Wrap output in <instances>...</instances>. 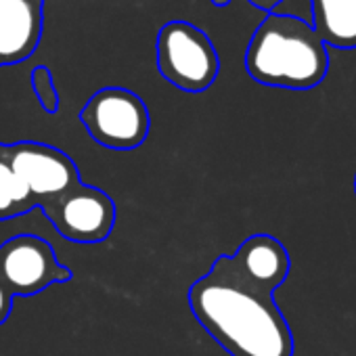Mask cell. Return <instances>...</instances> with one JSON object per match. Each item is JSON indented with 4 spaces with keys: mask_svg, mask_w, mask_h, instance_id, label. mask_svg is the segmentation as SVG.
Segmentation results:
<instances>
[{
    "mask_svg": "<svg viewBox=\"0 0 356 356\" xmlns=\"http://www.w3.org/2000/svg\"><path fill=\"white\" fill-rule=\"evenodd\" d=\"M289 268L277 237L252 235L189 287L191 312L231 356H293V333L275 302Z\"/></svg>",
    "mask_w": 356,
    "mask_h": 356,
    "instance_id": "obj_1",
    "label": "cell"
},
{
    "mask_svg": "<svg viewBox=\"0 0 356 356\" xmlns=\"http://www.w3.org/2000/svg\"><path fill=\"white\" fill-rule=\"evenodd\" d=\"M7 153L13 172L30 191L36 208L82 183L76 161L53 145L19 140L7 145Z\"/></svg>",
    "mask_w": 356,
    "mask_h": 356,
    "instance_id": "obj_7",
    "label": "cell"
},
{
    "mask_svg": "<svg viewBox=\"0 0 356 356\" xmlns=\"http://www.w3.org/2000/svg\"><path fill=\"white\" fill-rule=\"evenodd\" d=\"M314 32L339 51L356 49V0H310Z\"/></svg>",
    "mask_w": 356,
    "mask_h": 356,
    "instance_id": "obj_9",
    "label": "cell"
},
{
    "mask_svg": "<svg viewBox=\"0 0 356 356\" xmlns=\"http://www.w3.org/2000/svg\"><path fill=\"white\" fill-rule=\"evenodd\" d=\"M34 208L36 204L30 191L13 172L7 145L0 143V222L11 220L15 216H24Z\"/></svg>",
    "mask_w": 356,
    "mask_h": 356,
    "instance_id": "obj_10",
    "label": "cell"
},
{
    "mask_svg": "<svg viewBox=\"0 0 356 356\" xmlns=\"http://www.w3.org/2000/svg\"><path fill=\"white\" fill-rule=\"evenodd\" d=\"M11 310H13V296L9 293V289L3 283H0V327L9 321Z\"/></svg>",
    "mask_w": 356,
    "mask_h": 356,
    "instance_id": "obj_13",
    "label": "cell"
},
{
    "mask_svg": "<svg viewBox=\"0 0 356 356\" xmlns=\"http://www.w3.org/2000/svg\"><path fill=\"white\" fill-rule=\"evenodd\" d=\"M80 122L95 143L113 151L140 147L151 128L145 101L136 92L120 86L97 90L82 107Z\"/></svg>",
    "mask_w": 356,
    "mask_h": 356,
    "instance_id": "obj_4",
    "label": "cell"
},
{
    "mask_svg": "<svg viewBox=\"0 0 356 356\" xmlns=\"http://www.w3.org/2000/svg\"><path fill=\"white\" fill-rule=\"evenodd\" d=\"M250 5H254L256 9H260V11H266V13H273L283 0H248ZM212 5L214 7H218V9H225V7H229L231 5V0H212Z\"/></svg>",
    "mask_w": 356,
    "mask_h": 356,
    "instance_id": "obj_12",
    "label": "cell"
},
{
    "mask_svg": "<svg viewBox=\"0 0 356 356\" xmlns=\"http://www.w3.org/2000/svg\"><path fill=\"white\" fill-rule=\"evenodd\" d=\"M245 70L252 80L270 88L310 90L325 80L329 55L306 19L273 11L248 44Z\"/></svg>",
    "mask_w": 356,
    "mask_h": 356,
    "instance_id": "obj_2",
    "label": "cell"
},
{
    "mask_svg": "<svg viewBox=\"0 0 356 356\" xmlns=\"http://www.w3.org/2000/svg\"><path fill=\"white\" fill-rule=\"evenodd\" d=\"M157 70L165 82L185 92L208 90L220 72V59L210 36L189 22L161 26L155 44Z\"/></svg>",
    "mask_w": 356,
    "mask_h": 356,
    "instance_id": "obj_3",
    "label": "cell"
},
{
    "mask_svg": "<svg viewBox=\"0 0 356 356\" xmlns=\"http://www.w3.org/2000/svg\"><path fill=\"white\" fill-rule=\"evenodd\" d=\"M72 279L74 273L57 260L53 245L36 235H17L0 245V283L13 298L36 296Z\"/></svg>",
    "mask_w": 356,
    "mask_h": 356,
    "instance_id": "obj_6",
    "label": "cell"
},
{
    "mask_svg": "<svg viewBox=\"0 0 356 356\" xmlns=\"http://www.w3.org/2000/svg\"><path fill=\"white\" fill-rule=\"evenodd\" d=\"M30 84H32V90H34L40 107L51 115L57 113L59 111V92H57L51 70L47 65H36L30 74Z\"/></svg>",
    "mask_w": 356,
    "mask_h": 356,
    "instance_id": "obj_11",
    "label": "cell"
},
{
    "mask_svg": "<svg viewBox=\"0 0 356 356\" xmlns=\"http://www.w3.org/2000/svg\"><path fill=\"white\" fill-rule=\"evenodd\" d=\"M57 233L74 243H101L115 227V204L97 187L76 185L63 195L38 206Z\"/></svg>",
    "mask_w": 356,
    "mask_h": 356,
    "instance_id": "obj_5",
    "label": "cell"
},
{
    "mask_svg": "<svg viewBox=\"0 0 356 356\" xmlns=\"http://www.w3.org/2000/svg\"><path fill=\"white\" fill-rule=\"evenodd\" d=\"M44 32V0H0V67L30 59Z\"/></svg>",
    "mask_w": 356,
    "mask_h": 356,
    "instance_id": "obj_8",
    "label": "cell"
},
{
    "mask_svg": "<svg viewBox=\"0 0 356 356\" xmlns=\"http://www.w3.org/2000/svg\"><path fill=\"white\" fill-rule=\"evenodd\" d=\"M354 195H356V176H354Z\"/></svg>",
    "mask_w": 356,
    "mask_h": 356,
    "instance_id": "obj_14",
    "label": "cell"
}]
</instances>
